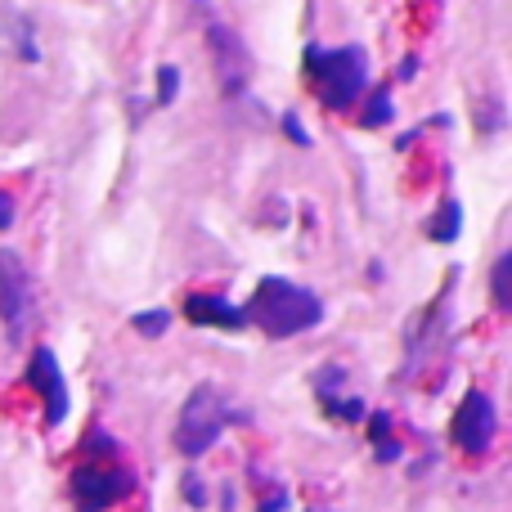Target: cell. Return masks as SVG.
I'll use <instances>...</instances> for the list:
<instances>
[{
  "instance_id": "cell-12",
  "label": "cell",
  "mask_w": 512,
  "mask_h": 512,
  "mask_svg": "<svg viewBox=\"0 0 512 512\" xmlns=\"http://www.w3.org/2000/svg\"><path fill=\"white\" fill-rule=\"evenodd\" d=\"M459 225H463V216H459V203H445L441 212L432 216V225H427V234H432L436 243H450V239H459Z\"/></svg>"
},
{
  "instance_id": "cell-20",
  "label": "cell",
  "mask_w": 512,
  "mask_h": 512,
  "mask_svg": "<svg viewBox=\"0 0 512 512\" xmlns=\"http://www.w3.org/2000/svg\"><path fill=\"white\" fill-rule=\"evenodd\" d=\"M310 512H324V508H310Z\"/></svg>"
},
{
  "instance_id": "cell-2",
  "label": "cell",
  "mask_w": 512,
  "mask_h": 512,
  "mask_svg": "<svg viewBox=\"0 0 512 512\" xmlns=\"http://www.w3.org/2000/svg\"><path fill=\"white\" fill-rule=\"evenodd\" d=\"M306 68H310V81H315L319 99H324L328 108H337V113L360 104L364 86H369V54H364L360 45H337V50L310 45Z\"/></svg>"
},
{
  "instance_id": "cell-10",
  "label": "cell",
  "mask_w": 512,
  "mask_h": 512,
  "mask_svg": "<svg viewBox=\"0 0 512 512\" xmlns=\"http://www.w3.org/2000/svg\"><path fill=\"white\" fill-rule=\"evenodd\" d=\"M369 418V436H373V445H378V463H396L400 459V445L391 441V414H364Z\"/></svg>"
},
{
  "instance_id": "cell-1",
  "label": "cell",
  "mask_w": 512,
  "mask_h": 512,
  "mask_svg": "<svg viewBox=\"0 0 512 512\" xmlns=\"http://www.w3.org/2000/svg\"><path fill=\"white\" fill-rule=\"evenodd\" d=\"M243 315H248V324H256L265 337H297V333L319 328L324 301H319L310 288H301V283L279 279V274H265V279L256 283V292H252Z\"/></svg>"
},
{
  "instance_id": "cell-19",
  "label": "cell",
  "mask_w": 512,
  "mask_h": 512,
  "mask_svg": "<svg viewBox=\"0 0 512 512\" xmlns=\"http://www.w3.org/2000/svg\"><path fill=\"white\" fill-rule=\"evenodd\" d=\"M9 225H14V198L0 189V230H9Z\"/></svg>"
},
{
  "instance_id": "cell-4",
  "label": "cell",
  "mask_w": 512,
  "mask_h": 512,
  "mask_svg": "<svg viewBox=\"0 0 512 512\" xmlns=\"http://www.w3.org/2000/svg\"><path fill=\"white\" fill-rule=\"evenodd\" d=\"M36 315V292H32V274H27L23 256L0 248V324H5V337L14 346L27 342V328H32Z\"/></svg>"
},
{
  "instance_id": "cell-18",
  "label": "cell",
  "mask_w": 512,
  "mask_h": 512,
  "mask_svg": "<svg viewBox=\"0 0 512 512\" xmlns=\"http://www.w3.org/2000/svg\"><path fill=\"white\" fill-rule=\"evenodd\" d=\"M283 131H288L292 144H310V140H306V126L297 122V113H283Z\"/></svg>"
},
{
  "instance_id": "cell-9",
  "label": "cell",
  "mask_w": 512,
  "mask_h": 512,
  "mask_svg": "<svg viewBox=\"0 0 512 512\" xmlns=\"http://www.w3.org/2000/svg\"><path fill=\"white\" fill-rule=\"evenodd\" d=\"M185 315H189V324L225 328V333H239V328H248V315H243V306L216 297V292H189V297H185Z\"/></svg>"
},
{
  "instance_id": "cell-16",
  "label": "cell",
  "mask_w": 512,
  "mask_h": 512,
  "mask_svg": "<svg viewBox=\"0 0 512 512\" xmlns=\"http://www.w3.org/2000/svg\"><path fill=\"white\" fill-rule=\"evenodd\" d=\"M180 490H185V499H189L194 508H203V504H207V490H203V477H198V472H185Z\"/></svg>"
},
{
  "instance_id": "cell-7",
  "label": "cell",
  "mask_w": 512,
  "mask_h": 512,
  "mask_svg": "<svg viewBox=\"0 0 512 512\" xmlns=\"http://www.w3.org/2000/svg\"><path fill=\"white\" fill-rule=\"evenodd\" d=\"M27 387L45 400V427H59L68 418V382H63L59 355L50 346H36L27 360Z\"/></svg>"
},
{
  "instance_id": "cell-6",
  "label": "cell",
  "mask_w": 512,
  "mask_h": 512,
  "mask_svg": "<svg viewBox=\"0 0 512 512\" xmlns=\"http://www.w3.org/2000/svg\"><path fill=\"white\" fill-rule=\"evenodd\" d=\"M495 432H499L495 400H490L486 391H468V396L459 400V409H454V423H450L454 445H459L463 454H472V459H481V454H490V445H495Z\"/></svg>"
},
{
  "instance_id": "cell-15",
  "label": "cell",
  "mask_w": 512,
  "mask_h": 512,
  "mask_svg": "<svg viewBox=\"0 0 512 512\" xmlns=\"http://www.w3.org/2000/svg\"><path fill=\"white\" fill-rule=\"evenodd\" d=\"M167 324H171L167 310H140V315H135V333H144V337H162Z\"/></svg>"
},
{
  "instance_id": "cell-8",
  "label": "cell",
  "mask_w": 512,
  "mask_h": 512,
  "mask_svg": "<svg viewBox=\"0 0 512 512\" xmlns=\"http://www.w3.org/2000/svg\"><path fill=\"white\" fill-rule=\"evenodd\" d=\"M207 41H212L216 72H221L225 95H243V90H248V77H252V54H248V45H243L239 32H234V27H225V23H212V27H207Z\"/></svg>"
},
{
  "instance_id": "cell-5",
  "label": "cell",
  "mask_w": 512,
  "mask_h": 512,
  "mask_svg": "<svg viewBox=\"0 0 512 512\" xmlns=\"http://www.w3.org/2000/svg\"><path fill=\"white\" fill-rule=\"evenodd\" d=\"M131 472L117 468V459H90L72 472V504L77 512H108L131 495Z\"/></svg>"
},
{
  "instance_id": "cell-17",
  "label": "cell",
  "mask_w": 512,
  "mask_h": 512,
  "mask_svg": "<svg viewBox=\"0 0 512 512\" xmlns=\"http://www.w3.org/2000/svg\"><path fill=\"white\" fill-rule=\"evenodd\" d=\"M283 508H288V490L283 486H270L265 490V499L256 504V512H283Z\"/></svg>"
},
{
  "instance_id": "cell-11",
  "label": "cell",
  "mask_w": 512,
  "mask_h": 512,
  "mask_svg": "<svg viewBox=\"0 0 512 512\" xmlns=\"http://www.w3.org/2000/svg\"><path fill=\"white\" fill-rule=\"evenodd\" d=\"M490 297H495L499 310H512V252H504L490 270Z\"/></svg>"
},
{
  "instance_id": "cell-14",
  "label": "cell",
  "mask_w": 512,
  "mask_h": 512,
  "mask_svg": "<svg viewBox=\"0 0 512 512\" xmlns=\"http://www.w3.org/2000/svg\"><path fill=\"white\" fill-rule=\"evenodd\" d=\"M176 90H180V72L171 68V63H162V68H158V99H153V104H158V108L176 104Z\"/></svg>"
},
{
  "instance_id": "cell-13",
  "label": "cell",
  "mask_w": 512,
  "mask_h": 512,
  "mask_svg": "<svg viewBox=\"0 0 512 512\" xmlns=\"http://www.w3.org/2000/svg\"><path fill=\"white\" fill-rule=\"evenodd\" d=\"M360 122L369 126V131H378V126L391 122V90H387V86H378V90L369 95V108H364Z\"/></svg>"
},
{
  "instance_id": "cell-3",
  "label": "cell",
  "mask_w": 512,
  "mask_h": 512,
  "mask_svg": "<svg viewBox=\"0 0 512 512\" xmlns=\"http://www.w3.org/2000/svg\"><path fill=\"white\" fill-rule=\"evenodd\" d=\"M230 423H243V414H234L221 387L203 382V387H194V391H189V400L180 405L176 450L185 454V459H203V454L212 450L216 441H221V432Z\"/></svg>"
}]
</instances>
